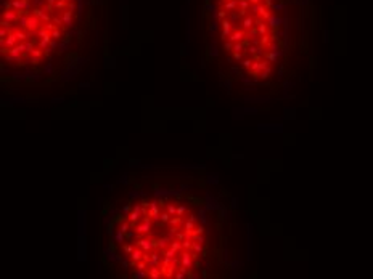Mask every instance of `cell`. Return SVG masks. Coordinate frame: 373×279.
Returning a JSON list of instances; mask_svg holds the SVG:
<instances>
[{
  "label": "cell",
  "instance_id": "cell-1",
  "mask_svg": "<svg viewBox=\"0 0 373 279\" xmlns=\"http://www.w3.org/2000/svg\"><path fill=\"white\" fill-rule=\"evenodd\" d=\"M74 15V0H5L3 60L15 66H34L47 60L71 29Z\"/></svg>",
  "mask_w": 373,
  "mask_h": 279
},
{
  "label": "cell",
  "instance_id": "cell-2",
  "mask_svg": "<svg viewBox=\"0 0 373 279\" xmlns=\"http://www.w3.org/2000/svg\"><path fill=\"white\" fill-rule=\"evenodd\" d=\"M219 39L224 52L235 63L251 71H262L261 77H267L270 69L261 60L275 61L280 50L270 45L269 27H278L281 19L274 13L272 0H217Z\"/></svg>",
  "mask_w": 373,
  "mask_h": 279
}]
</instances>
